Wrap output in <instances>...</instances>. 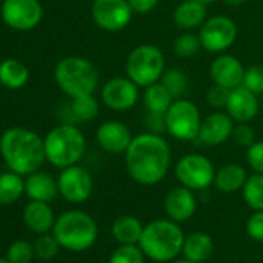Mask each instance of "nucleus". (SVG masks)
I'll use <instances>...</instances> for the list:
<instances>
[{
  "label": "nucleus",
  "mask_w": 263,
  "mask_h": 263,
  "mask_svg": "<svg viewBox=\"0 0 263 263\" xmlns=\"http://www.w3.org/2000/svg\"><path fill=\"white\" fill-rule=\"evenodd\" d=\"M130 8L134 10V13L137 14H146L151 13L157 5H158V0H127Z\"/></svg>",
  "instance_id": "79ce46f5"
},
{
  "label": "nucleus",
  "mask_w": 263,
  "mask_h": 263,
  "mask_svg": "<svg viewBox=\"0 0 263 263\" xmlns=\"http://www.w3.org/2000/svg\"><path fill=\"white\" fill-rule=\"evenodd\" d=\"M0 16L14 31H31L42 22L44 8L39 0H4Z\"/></svg>",
  "instance_id": "9d476101"
},
{
  "label": "nucleus",
  "mask_w": 263,
  "mask_h": 263,
  "mask_svg": "<svg viewBox=\"0 0 263 263\" xmlns=\"http://www.w3.org/2000/svg\"><path fill=\"white\" fill-rule=\"evenodd\" d=\"M61 245L53 234H41L34 241V254L41 260H53L59 254Z\"/></svg>",
  "instance_id": "473e14b6"
},
{
  "label": "nucleus",
  "mask_w": 263,
  "mask_h": 263,
  "mask_svg": "<svg viewBox=\"0 0 263 263\" xmlns=\"http://www.w3.org/2000/svg\"><path fill=\"white\" fill-rule=\"evenodd\" d=\"M30 79L28 67L19 59H5L0 62V84L7 88H22Z\"/></svg>",
  "instance_id": "a878e982"
},
{
  "label": "nucleus",
  "mask_w": 263,
  "mask_h": 263,
  "mask_svg": "<svg viewBox=\"0 0 263 263\" xmlns=\"http://www.w3.org/2000/svg\"><path fill=\"white\" fill-rule=\"evenodd\" d=\"M59 194L70 203H84L93 192V178L90 172L78 164L62 169L58 178Z\"/></svg>",
  "instance_id": "ddd939ff"
},
{
  "label": "nucleus",
  "mask_w": 263,
  "mask_h": 263,
  "mask_svg": "<svg viewBox=\"0 0 263 263\" xmlns=\"http://www.w3.org/2000/svg\"><path fill=\"white\" fill-rule=\"evenodd\" d=\"M54 79L67 96L76 98L95 93L99 74L88 59L81 56H67L58 62L54 68Z\"/></svg>",
  "instance_id": "423d86ee"
},
{
  "label": "nucleus",
  "mask_w": 263,
  "mask_h": 263,
  "mask_svg": "<svg viewBox=\"0 0 263 263\" xmlns=\"http://www.w3.org/2000/svg\"><path fill=\"white\" fill-rule=\"evenodd\" d=\"M243 200L254 211H263V174H252L243 186Z\"/></svg>",
  "instance_id": "c85d7f7f"
},
{
  "label": "nucleus",
  "mask_w": 263,
  "mask_h": 263,
  "mask_svg": "<svg viewBox=\"0 0 263 263\" xmlns=\"http://www.w3.org/2000/svg\"><path fill=\"white\" fill-rule=\"evenodd\" d=\"M214 252V240L206 232H192L187 237H184L181 254L186 260H191L194 263H203L206 261Z\"/></svg>",
  "instance_id": "5701e85b"
},
{
  "label": "nucleus",
  "mask_w": 263,
  "mask_h": 263,
  "mask_svg": "<svg viewBox=\"0 0 263 263\" xmlns=\"http://www.w3.org/2000/svg\"><path fill=\"white\" fill-rule=\"evenodd\" d=\"M25 194V180L22 175L8 171L0 174V206L14 204Z\"/></svg>",
  "instance_id": "bb28decb"
},
{
  "label": "nucleus",
  "mask_w": 263,
  "mask_h": 263,
  "mask_svg": "<svg viewBox=\"0 0 263 263\" xmlns=\"http://www.w3.org/2000/svg\"><path fill=\"white\" fill-rule=\"evenodd\" d=\"M260 110L258 95L252 93L243 85L232 88L226 104L228 115L237 122H249L257 116Z\"/></svg>",
  "instance_id": "a211bd4d"
},
{
  "label": "nucleus",
  "mask_w": 263,
  "mask_h": 263,
  "mask_svg": "<svg viewBox=\"0 0 263 263\" xmlns=\"http://www.w3.org/2000/svg\"><path fill=\"white\" fill-rule=\"evenodd\" d=\"M71 113L78 121H91L99 113V101L95 95H82L71 98Z\"/></svg>",
  "instance_id": "c756f323"
},
{
  "label": "nucleus",
  "mask_w": 263,
  "mask_h": 263,
  "mask_svg": "<svg viewBox=\"0 0 263 263\" xmlns=\"http://www.w3.org/2000/svg\"><path fill=\"white\" fill-rule=\"evenodd\" d=\"M246 163L255 174H263V141H254L246 149Z\"/></svg>",
  "instance_id": "e433bc0d"
},
{
  "label": "nucleus",
  "mask_w": 263,
  "mask_h": 263,
  "mask_svg": "<svg viewBox=\"0 0 263 263\" xmlns=\"http://www.w3.org/2000/svg\"><path fill=\"white\" fill-rule=\"evenodd\" d=\"M229 93L231 90L229 88H224V87H220V85H212L208 93H206V101L209 105L215 107V108H221L224 107L226 108V104H228V99H229Z\"/></svg>",
  "instance_id": "58836bf2"
},
{
  "label": "nucleus",
  "mask_w": 263,
  "mask_h": 263,
  "mask_svg": "<svg viewBox=\"0 0 263 263\" xmlns=\"http://www.w3.org/2000/svg\"><path fill=\"white\" fill-rule=\"evenodd\" d=\"M200 48H203L200 36L189 31L180 34L174 42V51L180 58H192L200 51Z\"/></svg>",
  "instance_id": "2f4dec72"
},
{
  "label": "nucleus",
  "mask_w": 263,
  "mask_h": 263,
  "mask_svg": "<svg viewBox=\"0 0 263 263\" xmlns=\"http://www.w3.org/2000/svg\"><path fill=\"white\" fill-rule=\"evenodd\" d=\"M206 5L200 0H183L174 11V22L181 30H194L206 21Z\"/></svg>",
  "instance_id": "4be33fe9"
},
{
  "label": "nucleus",
  "mask_w": 263,
  "mask_h": 263,
  "mask_svg": "<svg viewBox=\"0 0 263 263\" xmlns=\"http://www.w3.org/2000/svg\"><path fill=\"white\" fill-rule=\"evenodd\" d=\"M234 119L223 111L208 115L200 125L198 138L206 146H220L232 137Z\"/></svg>",
  "instance_id": "f3484780"
},
{
  "label": "nucleus",
  "mask_w": 263,
  "mask_h": 263,
  "mask_svg": "<svg viewBox=\"0 0 263 263\" xmlns=\"http://www.w3.org/2000/svg\"><path fill=\"white\" fill-rule=\"evenodd\" d=\"M132 140L130 128L121 121H105L96 130V141L107 154H125Z\"/></svg>",
  "instance_id": "2eb2a0df"
},
{
  "label": "nucleus",
  "mask_w": 263,
  "mask_h": 263,
  "mask_svg": "<svg viewBox=\"0 0 263 263\" xmlns=\"http://www.w3.org/2000/svg\"><path fill=\"white\" fill-rule=\"evenodd\" d=\"M166 113H155V111H147L146 116V125L149 127V132L152 134H158L166 130Z\"/></svg>",
  "instance_id": "a19ab883"
},
{
  "label": "nucleus",
  "mask_w": 263,
  "mask_h": 263,
  "mask_svg": "<svg viewBox=\"0 0 263 263\" xmlns=\"http://www.w3.org/2000/svg\"><path fill=\"white\" fill-rule=\"evenodd\" d=\"M0 263H11L7 257H0Z\"/></svg>",
  "instance_id": "a18cd8bd"
},
{
  "label": "nucleus",
  "mask_w": 263,
  "mask_h": 263,
  "mask_svg": "<svg viewBox=\"0 0 263 263\" xmlns=\"http://www.w3.org/2000/svg\"><path fill=\"white\" fill-rule=\"evenodd\" d=\"M246 234L255 241H263V211H255L248 218Z\"/></svg>",
  "instance_id": "ea45409f"
},
{
  "label": "nucleus",
  "mask_w": 263,
  "mask_h": 263,
  "mask_svg": "<svg viewBox=\"0 0 263 263\" xmlns=\"http://www.w3.org/2000/svg\"><path fill=\"white\" fill-rule=\"evenodd\" d=\"M246 2V0H224V4L229 7H240Z\"/></svg>",
  "instance_id": "37998d69"
},
{
  "label": "nucleus",
  "mask_w": 263,
  "mask_h": 263,
  "mask_svg": "<svg viewBox=\"0 0 263 263\" xmlns=\"http://www.w3.org/2000/svg\"><path fill=\"white\" fill-rule=\"evenodd\" d=\"M248 180L246 169L240 164H226L215 172L214 184L220 192L232 194L238 189H243Z\"/></svg>",
  "instance_id": "393cba45"
},
{
  "label": "nucleus",
  "mask_w": 263,
  "mask_h": 263,
  "mask_svg": "<svg viewBox=\"0 0 263 263\" xmlns=\"http://www.w3.org/2000/svg\"><path fill=\"white\" fill-rule=\"evenodd\" d=\"M59 194L58 181L45 172H33L25 178V195L34 201H53Z\"/></svg>",
  "instance_id": "412c9836"
},
{
  "label": "nucleus",
  "mask_w": 263,
  "mask_h": 263,
  "mask_svg": "<svg viewBox=\"0 0 263 263\" xmlns=\"http://www.w3.org/2000/svg\"><path fill=\"white\" fill-rule=\"evenodd\" d=\"M243 64L232 54H220L214 59L209 68V76L215 85L224 88H237L243 84L245 76Z\"/></svg>",
  "instance_id": "dca6fc26"
},
{
  "label": "nucleus",
  "mask_w": 263,
  "mask_h": 263,
  "mask_svg": "<svg viewBox=\"0 0 263 263\" xmlns=\"http://www.w3.org/2000/svg\"><path fill=\"white\" fill-rule=\"evenodd\" d=\"M172 93L166 88L163 82H155L144 90V105L147 111H155V113H166L169 107L174 102Z\"/></svg>",
  "instance_id": "cd10ccee"
},
{
  "label": "nucleus",
  "mask_w": 263,
  "mask_h": 263,
  "mask_svg": "<svg viewBox=\"0 0 263 263\" xmlns=\"http://www.w3.org/2000/svg\"><path fill=\"white\" fill-rule=\"evenodd\" d=\"M166 130L178 141H192L198 138L201 115L197 104L187 99H177L166 111Z\"/></svg>",
  "instance_id": "6e6552de"
},
{
  "label": "nucleus",
  "mask_w": 263,
  "mask_h": 263,
  "mask_svg": "<svg viewBox=\"0 0 263 263\" xmlns=\"http://www.w3.org/2000/svg\"><path fill=\"white\" fill-rule=\"evenodd\" d=\"M144 252L140 245H119L108 257V263H144Z\"/></svg>",
  "instance_id": "7c9ffc66"
},
{
  "label": "nucleus",
  "mask_w": 263,
  "mask_h": 263,
  "mask_svg": "<svg viewBox=\"0 0 263 263\" xmlns=\"http://www.w3.org/2000/svg\"><path fill=\"white\" fill-rule=\"evenodd\" d=\"M166 59L163 51L152 44H143L132 50L125 59V74L138 87L158 82L164 73Z\"/></svg>",
  "instance_id": "0eeeda50"
},
{
  "label": "nucleus",
  "mask_w": 263,
  "mask_h": 263,
  "mask_svg": "<svg viewBox=\"0 0 263 263\" xmlns=\"http://www.w3.org/2000/svg\"><path fill=\"white\" fill-rule=\"evenodd\" d=\"M171 146L158 134L146 132L134 137L125 151V169L130 178L143 186L164 180L171 167Z\"/></svg>",
  "instance_id": "f257e3e1"
},
{
  "label": "nucleus",
  "mask_w": 263,
  "mask_h": 263,
  "mask_svg": "<svg viewBox=\"0 0 263 263\" xmlns=\"http://www.w3.org/2000/svg\"><path fill=\"white\" fill-rule=\"evenodd\" d=\"M22 217H24V223L27 224V228L37 235L53 231V226L56 223L54 212L47 201L31 200L25 206Z\"/></svg>",
  "instance_id": "aec40b11"
},
{
  "label": "nucleus",
  "mask_w": 263,
  "mask_h": 263,
  "mask_svg": "<svg viewBox=\"0 0 263 263\" xmlns=\"http://www.w3.org/2000/svg\"><path fill=\"white\" fill-rule=\"evenodd\" d=\"M0 155L7 167L19 175H30L45 163V144L36 132L11 127L0 137Z\"/></svg>",
  "instance_id": "f03ea898"
},
{
  "label": "nucleus",
  "mask_w": 263,
  "mask_h": 263,
  "mask_svg": "<svg viewBox=\"0 0 263 263\" xmlns=\"http://www.w3.org/2000/svg\"><path fill=\"white\" fill-rule=\"evenodd\" d=\"M172 263H194V261H191V260H186V258H183V260H174Z\"/></svg>",
  "instance_id": "c03bdc74"
},
{
  "label": "nucleus",
  "mask_w": 263,
  "mask_h": 263,
  "mask_svg": "<svg viewBox=\"0 0 263 263\" xmlns=\"http://www.w3.org/2000/svg\"><path fill=\"white\" fill-rule=\"evenodd\" d=\"M140 98L138 85L130 78L116 76L108 79L102 90H101V99L102 102L116 111H125L135 107Z\"/></svg>",
  "instance_id": "4468645a"
},
{
  "label": "nucleus",
  "mask_w": 263,
  "mask_h": 263,
  "mask_svg": "<svg viewBox=\"0 0 263 263\" xmlns=\"http://www.w3.org/2000/svg\"><path fill=\"white\" fill-rule=\"evenodd\" d=\"M201 47L209 53H221L231 48L237 39V25L231 17L212 16L200 27Z\"/></svg>",
  "instance_id": "f8f14e48"
},
{
  "label": "nucleus",
  "mask_w": 263,
  "mask_h": 263,
  "mask_svg": "<svg viewBox=\"0 0 263 263\" xmlns=\"http://www.w3.org/2000/svg\"><path fill=\"white\" fill-rule=\"evenodd\" d=\"M34 255V245H31L28 240L13 241L7 251V258L11 263H31Z\"/></svg>",
  "instance_id": "72a5a7b5"
},
{
  "label": "nucleus",
  "mask_w": 263,
  "mask_h": 263,
  "mask_svg": "<svg viewBox=\"0 0 263 263\" xmlns=\"http://www.w3.org/2000/svg\"><path fill=\"white\" fill-rule=\"evenodd\" d=\"M164 209L171 220L177 223L187 221L197 211V198L194 191L186 186L171 189L164 200Z\"/></svg>",
  "instance_id": "6ab92c4d"
},
{
  "label": "nucleus",
  "mask_w": 263,
  "mask_h": 263,
  "mask_svg": "<svg viewBox=\"0 0 263 263\" xmlns=\"http://www.w3.org/2000/svg\"><path fill=\"white\" fill-rule=\"evenodd\" d=\"M184 232L180 224L171 218H158L144 226L140 238V248L144 255L157 263L174 261L181 254Z\"/></svg>",
  "instance_id": "7ed1b4c3"
},
{
  "label": "nucleus",
  "mask_w": 263,
  "mask_h": 263,
  "mask_svg": "<svg viewBox=\"0 0 263 263\" xmlns=\"http://www.w3.org/2000/svg\"><path fill=\"white\" fill-rule=\"evenodd\" d=\"M47 161L59 169L78 164L85 154V137L76 125L62 124L44 138Z\"/></svg>",
  "instance_id": "39448f33"
},
{
  "label": "nucleus",
  "mask_w": 263,
  "mask_h": 263,
  "mask_svg": "<svg viewBox=\"0 0 263 263\" xmlns=\"http://www.w3.org/2000/svg\"><path fill=\"white\" fill-rule=\"evenodd\" d=\"M215 172L212 161L200 154H187L181 157L175 166V175L181 186L192 191L208 189L214 183Z\"/></svg>",
  "instance_id": "1a4fd4ad"
},
{
  "label": "nucleus",
  "mask_w": 263,
  "mask_h": 263,
  "mask_svg": "<svg viewBox=\"0 0 263 263\" xmlns=\"http://www.w3.org/2000/svg\"><path fill=\"white\" fill-rule=\"evenodd\" d=\"M144 226L134 215H121L111 224V235L119 245H138Z\"/></svg>",
  "instance_id": "b1692460"
},
{
  "label": "nucleus",
  "mask_w": 263,
  "mask_h": 263,
  "mask_svg": "<svg viewBox=\"0 0 263 263\" xmlns=\"http://www.w3.org/2000/svg\"><path fill=\"white\" fill-rule=\"evenodd\" d=\"M161 82L166 85V88L172 93L174 98H180L187 88V78L178 68H171L164 71L161 76Z\"/></svg>",
  "instance_id": "f704fd0d"
},
{
  "label": "nucleus",
  "mask_w": 263,
  "mask_h": 263,
  "mask_svg": "<svg viewBox=\"0 0 263 263\" xmlns=\"http://www.w3.org/2000/svg\"><path fill=\"white\" fill-rule=\"evenodd\" d=\"M241 85L255 95H263V65H252L246 68Z\"/></svg>",
  "instance_id": "c9c22d12"
},
{
  "label": "nucleus",
  "mask_w": 263,
  "mask_h": 263,
  "mask_svg": "<svg viewBox=\"0 0 263 263\" xmlns=\"http://www.w3.org/2000/svg\"><path fill=\"white\" fill-rule=\"evenodd\" d=\"M200 2H203L204 5H209V4H214L215 0H200Z\"/></svg>",
  "instance_id": "49530a36"
},
{
  "label": "nucleus",
  "mask_w": 263,
  "mask_h": 263,
  "mask_svg": "<svg viewBox=\"0 0 263 263\" xmlns=\"http://www.w3.org/2000/svg\"><path fill=\"white\" fill-rule=\"evenodd\" d=\"M134 10L127 0H93L91 17L93 22L104 31L116 33L128 27Z\"/></svg>",
  "instance_id": "9b49d317"
},
{
  "label": "nucleus",
  "mask_w": 263,
  "mask_h": 263,
  "mask_svg": "<svg viewBox=\"0 0 263 263\" xmlns=\"http://www.w3.org/2000/svg\"><path fill=\"white\" fill-rule=\"evenodd\" d=\"M231 138L234 140V143H237L238 146H243V147H249L255 141L254 130L246 122H238V125H234Z\"/></svg>",
  "instance_id": "4c0bfd02"
},
{
  "label": "nucleus",
  "mask_w": 263,
  "mask_h": 263,
  "mask_svg": "<svg viewBox=\"0 0 263 263\" xmlns=\"http://www.w3.org/2000/svg\"><path fill=\"white\" fill-rule=\"evenodd\" d=\"M53 235L58 238L61 248L73 252H82L96 243L98 224L90 214L73 209L56 218Z\"/></svg>",
  "instance_id": "20e7f679"
}]
</instances>
